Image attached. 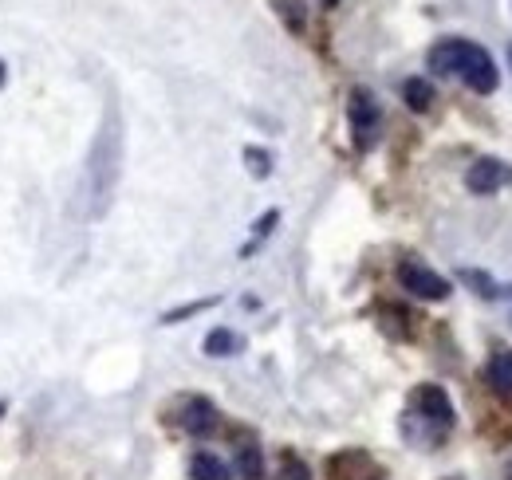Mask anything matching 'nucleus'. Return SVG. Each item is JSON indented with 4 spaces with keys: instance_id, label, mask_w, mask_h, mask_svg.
Returning a JSON list of instances; mask_svg holds the SVG:
<instances>
[{
    "instance_id": "f03ea898",
    "label": "nucleus",
    "mask_w": 512,
    "mask_h": 480,
    "mask_svg": "<svg viewBox=\"0 0 512 480\" xmlns=\"http://www.w3.org/2000/svg\"><path fill=\"white\" fill-rule=\"evenodd\" d=\"M410 418L414 421H426V429H430V437H442L449 425H453V402H449V394L442 386H434V382H426V386H418L414 390V410H410Z\"/></svg>"
},
{
    "instance_id": "1a4fd4ad",
    "label": "nucleus",
    "mask_w": 512,
    "mask_h": 480,
    "mask_svg": "<svg viewBox=\"0 0 512 480\" xmlns=\"http://www.w3.org/2000/svg\"><path fill=\"white\" fill-rule=\"evenodd\" d=\"M190 480H233L229 477V465L213 453H193L190 461Z\"/></svg>"
},
{
    "instance_id": "f257e3e1",
    "label": "nucleus",
    "mask_w": 512,
    "mask_h": 480,
    "mask_svg": "<svg viewBox=\"0 0 512 480\" xmlns=\"http://www.w3.org/2000/svg\"><path fill=\"white\" fill-rule=\"evenodd\" d=\"M430 71L438 75H461L477 95H493L501 83L497 60L469 40H442L438 48H430Z\"/></svg>"
},
{
    "instance_id": "7ed1b4c3",
    "label": "nucleus",
    "mask_w": 512,
    "mask_h": 480,
    "mask_svg": "<svg viewBox=\"0 0 512 480\" xmlns=\"http://www.w3.org/2000/svg\"><path fill=\"white\" fill-rule=\"evenodd\" d=\"M347 115H351L355 146H359V150H371V146L379 142V126H383L375 95H371L367 87H355V91H351V103H347Z\"/></svg>"
},
{
    "instance_id": "a211bd4d",
    "label": "nucleus",
    "mask_w": 512,
    "mask_h": 480,
    "mask_svg": "<svg viewBox=\"0 0 512 480\" xmlns=\"http://www.w3.org/2000/svg\"><path fill=\"white\" fill-rule=\"evenodd\" d=\"M0 414H4V402H0Z\"/></svg>"
},
{
    "instance_id": "423d86ee",
    "label": "nucleus",
    "mask_w": 512,
    "mask_h": 480,
    "mask_svg": "<svg viewBox=\"0 0 512 480\" xmlns=\"http://www.w3.org/2000/svg\"><path fill=\"white\" fill-rule=\"evenodd\" d=\"M217 406L209 402V398H190L186 406H182V418H178V425L186 429V433H193V437H205V433H213L217 429Z\"/></svg>"
},
{
    "instance_id": "9b49d317",
    "label": "nucleus",
    "mask_w": 512,
    "mask_h": 480,
    "mask_svg": "<svg viewBox=\"0 0 512 480\" xmlns=\"http://www.w3.org/2000/svg\"><path fill=\"white\" fill-rule=\"evenodd\" d=\"M461 280H465L469 288H477V296H481V300H501V296H512V288H501L493 276H485V272H477V268H465V272H461Z\"/></svg>"
},
{
    "instance_id": "aec40b11",
    "label": "nucleus",
    "mask_w": 512,
    "mask_h": 480,
    "mask_svg": "<svg viewBox=\"0 0 512 480\" xmlns=\"http://www.w3.org/2000/svg\"><path fill=\"white\" fill-rule=\"evenodd\" d=\"M509 60H512V48H509Z\"/></svg>"
},
{
    "instance_id": "f8f14e48",
    "label": "nucleus",
    "mask_w": 512,
    "mask_h": 480,
    "mask_svg": "<svg viewBox=\"0 0 512 480\" xmlns=\"http://www.w3.org/2000/svg\"><path fill=\"white\" fill-rule=\"evenodd\" d=\"M237 473H241V480L264 477V457H260L256 445H241V449H237Z\"/></svg>"
},
{
    "instance_id": "2eb2a0df",
    "label": "nucleus",
    "mask_w": 512,
    "mask_h": 480,
    "mask_svg": "<svg viewBox=\"0 0 512 480\" xmlns=\"http://www.w3.org/2000/svg\"><path fill=\"white\" fill-rule=\"evenodd\" d=\"M217 300H197V303H186V307H178V311H166L162 315V323H178V319H190L197 311H205V307H213Z\"/></svg>"
},
{
    "instance_id": "ddd939ff",
    "label": "nucleus",
    "mask_w": 512,
    "mask_h": 480,
    "mask_svg": "<svg viewBox=\"0 0 512 480\" xmlns=\"http://www.w3.org/2000/svg\"><path fill=\"white\" fill-rule=\"evenodd\" d=\"M280 480H312V469L296 453H284L280 457Z\"/></svg>"
},
{
    "instance_id": "6ab92c4d",
    "label": "nucleus",
    "mask_w": 512,
    "mask_h": 480,
    "mask_svg": "<svg viewBox=\"0 0 512 480\" xmlns=\"http://www.w3.org/2000/svg\"><path fill=\"white\" fill-rule=\"evenodd\" d=\"M509 480H512V465H509Z\"/></svg>"
},
{
    "instance_id": "f3484780",
    "label": "nucleus",
    "mask_w": 512,
    "mask_h": 480,
    "mask_svg": "<svg viewBox=\"0 0 512 480\" xmlns=\"http://www.w3.org/2000/svg\"><path fill=\"white\" fill-rule=\"evenodd\" d=\"M0 83H4V63H0Z\"/></svg>"
},
{
    "instance_id": "0eeeda50",
    "label": "nucleus",
    "mask_w": 512,
    "mask_h": 480,
    "mask_svg": "<svg viewBox=\"0 0 512 480\" xmlns=\"http://www.w3.org/2000/svg\"><path fill=\"white\" fill-rule=\"evenodd\" d=\"M485 378H489V386H493L501 398H512V351L509 347H497V351L489 355Z\"/></svg>"
},
{
    "instance_id": "20e7f679",
    "label": "nucleus",
    "mask_w": 512,
    "mask_h": 480,
    "mask_svg": "<svg viewBox=\"0 0 512 480\" xmlns=\"http://www.w3.org/2000/svg\"><path fill=\"white\" fill-rule=\"evenodd\" d=\"M398 284H402L410 296H418V300H446L449 292H453L446 276H438L434 268H426V264H418V260H402V264H398Z\"/></svg>"
},
{
    "instance_id": "dca6fc26",
    "label": "nucleus",
    "mask_w": 512,
    "mask_h": 480,
    "mask_svg": "<svg viewBox=\"0 0 512 480\" xmlns=\"http://www.w3.org/2000/svg\"><path fill=\"white\" fill-rule=\"evenodd\" d=\"M276 221H280V213H276V209H272V213H264V217L256 221V240L249 244V248H245V256H249V252H253L256 244H260V240H264L268 233H272V225H276Z\"/></svg>"
},
{
    "instance_id": "39448f33",
    "label": "nucleus",
    "mask_w": 512,
    "mask_h": 480,
    "mask_svg": "<svg viewBox=\"0 0 512 480\" xmlns=\"http://www.w3.org/2000/svg\"><path fill=\"white\" fill-rule=\"evenodd\" d=\"M505 181H512V170L505 162H497V158H481V162H473L469 166V174H465V185H469V193H497Z\"/></svg>"
},
{
    "instance_id": "9d476101",
    "label": "nucleus",
    "mask_w": 512,
    "mask_h": 480,
    "mask_svg": "<svg viewBox=\"0 0 512 480\" xmlns=\"http://www.w3.org/2000/svg\"><path fill=\"white\" fill-rule=\"evenodd\" d=\"M402 99H406L410 111L426 115V111L434 107V87H430L426 79H406V83H402Z\"/></svg>"
},
{
    "instance_id": "6e6552de",
    "label": "nucleus",
    "mask_w": 512,
    "mask_h": 480,
    "mask_svg": "<svg viewBox=\"0 0 512 480\" xmlns=\"http://www.w3.org/2000/svg\"><path fill=\"white\" fill-rule=\"evenodd\" d=\"M241 347H245V339H241L237 331H229V327H217V331L205 335V355H213V359H229V355H237Z\"/></svg>"
},
{
    "instance_id": "4468645a",
    "label": "nucleus",
    "mask_w": 512,
    "mask_h": 480,
    "mask_svg": "<svg viewBox=\"0 0 512 480\" xmlns=\"http://www.w3.org/2000/svg\"><path fill=\"white\" fill-rule=\"evenodd\" d=\"M245 162H249L253 178H268V174H272V158H268L264 150H256V146H249V150H245Z\"/></svg>"
}]
</instances>
